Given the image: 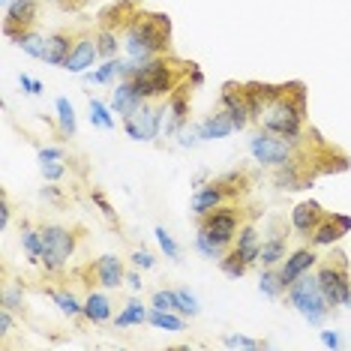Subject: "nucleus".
Returning <instances> with one entry per match:
<instances>
[{"label":"nucleus","instance_id":"22","mask_svg":"<svg viewBox=\"0 0 351 351\" xmlns=\"http://www.w3.org/2000/svg\"><path fill=\"white\" fill-rule=\"evenodd\" d=\"M219 204V193L217 189H202L195 198H193V210L195 213H204V210H210V207H217Z\"/></svg>","mask_w":351,"mask_h":351},{"label":"nucleus","instance_id":"14","mask_svg":"<svg viewBox=\"0 0 351 351\" xmlns=\"http://www.w3.org/2000/svg\"><path fill=\"white\" fill-rule=\"evenodd\" d=\"M231 130H234V123H231L228 114H213L210 121L198 130V135H202V138H226Z\"/></svg>","mask_w":351,"mask_h":351},{"label":"nucleus","instance_id":"11","mask_svg":"<svg viewBox=\"0 0 351 351\" xmlns=\"http://www.w3.org/2000/svg\"><path fill=\"white\" fill-rule=\"evenodd\" d=\"M97 45L90 43V39H84V43H78L73 51H69V58H66V63H63V66L69 69V73H84L87 66H90L93 63V58H97Z\"/></svg>","mask_w":351,"mask_h":351},{"label":"nucleus","instance_id":"5","mask_svg":"<svg viewBox=\"0 0 351 351\" xmlns=\"http://www.w3.org/2000/svg\"><path fill=\"white\" fill-rule=\"evenodd\" d=\"M165 34H169V30H165ZM165 34L162 30H154L150 25L135 27L130 34V54L132 58H147L150 51H156L165 45Z\"/></svg>","mask_w":351,"mask_h":351},{"label":"nucleus","instance_id":"18","mask_svg":"<svg viewBox=\"0 0 351 351\" xmlns=\"http://www.w3.org/2000/svg\"><path fill=\"white\" fill-rule=\"evenodd\" d=\"M10 6V25H25V21H30V15H34V0H12V3H6Z\"/></svg>","mask_w":351,"mask_h":351},{"label":"nucleus","instance_id":"43","mask_svg":"<svg viewBox=\"0 0 351 351\" xmlns=\"http://www.w3.org/2000/svg\"><path fill=\"white\" fill-rule=\"evenodd\" d=\"M99 51H106V54H111V51H114V36H102V45H99Z\"/></svg>","mask_w":351,"mask_h":351},{"label":"nucleus","instance_id":"45","mask_svg":"<svg viewBox=\"0 0 351 351\" xmlns=\"http://www.w3.org/2000/svg\"><path fill=\"white\" fill-rule=\"evenodd\" d=\"M10 327H12V318L6 313H0V333H10Z\"/></svg>","mask_w":351,"mask_h":351},{"label":"nucleus","instance_id":"38","mask_svg":"<svg viewBox=\"0 0 351 351\" xmlns=\"http://www.w3.org/2000/svg\"><path fill=\"white\" fill-rule=\"evenodd\" d=\"M43 174L49 180H58L63 174V162H58V159H51V162H43Z\"/></svg>","mask_w":351,"mask_h":351},{"label":"nucleus","instance_id":"19","mask_svg":"<svg viewBox=\"0 0 351 351\" xmlns=\"http://www.w3.org/2000/svg\"><path fill=\"white\" fill-rule=\"evenodd\" d=\"M150 324L159 327V330H183V322L174 318L169 309H154V313H150Z\"/></svg>","mask_w":351,"mask_h":351},{"label":"nucleus","instance_id":"42","mask_svg":"<svg viewBox=\"0 0 351 351\" xmlns=\"http://www.w3.org/2000/svg\"><path fill=\"white\" fill-rule=\"evenodd\" d=\"M132 261H135L138 267H154V255H150V252H135Z\"/></svg>","mask_w":351,"mask_h":351},{"label":"nucleus","instance_id":"39","mask_svg":"<svg viewBox=\"0 0 351 351\" xmlns=\"http://www.w3.org/2000/svg\"><path fill=\"white\" fill-rule=\"evenodd\" d=\"M226 346L228 348H258V342L246 339V337H226Z\"/></svg>","mask_w":351,"mask_h":351},{"label":"nucleus","instance_id":"51","mask_svg":"<svg viewBox=\"0 0 351 351\" xmlns=\"http://www.w3.org/2000/svg\"><path fill=\"white\" fill-rule=\"evenodd\" d=\"M3 3H12V0H3Z\"/></svg>","mask_w":351,"mask_h":351},{"label":"nucleus","instance_id":"12","mask_svg":"<svg viewBox=\"0 0 351 351\" xmlns=\"http://www.w3.org/2000/svg\"><path fill=\"white\" fill-rule=\"evenodd\" d=\"M313 261H315V255H313V252H298V255H291L289 265H285V270L279 274V279H282V285H291L294 279H298V276L303 274V270L313 265Z\"/></svg>","mask_w":351,"mask_h":351},{"label":"nucleus","instance_id":"13","mask_svg":"<svg viewBox=\"0 0 351 351\" xmlns=\"http://www.w3.org/2000/svg\"><path fill=\"white\" fill-rule=\"evenodd\" d=\"M222 99H226V106H228V117H231V123H234L237 130H243V126H246V114H250L246 102H243L241 97H237V93L231 90V87H228L226 93H222Z\"/></svg>","mask_w":351,"mask_h":351},{"label":"nucleus","instance_id":"9","mask_svg":"<svg viewBox=\"0 0 351 351\" xmlns=\"http://www.w3.org/2000/svg\"><path fill=\"white\" fill-rule=\"evenodd\" d=\"M138 108H141V93H138V87H135V82L117 84V90H114V111L117 114L132 117Z\"/></svg>","mask_w":351,"mask_h":351},{"label":"nucleus","instance_id":"8","mask_svg":"<svg viewBox=\"0 0 351 351\" xmlns=\"http://www.w3.org/2000/svg\"><path fill=\"white\" fill-rule=\"evenodd\" d=\"M126 132H130V138H135V141H150L156 135V114L141 108V114L126 117Z\"/></svg>","mask_w":351,"mask_h":351},{"label":"nucleus","instance_id":"17","mask_svg":"<svg viewBox=\"0 0 351 351\" xmlns=\"http://www.w3.org/2000/svg\"><path fill=\"white\" fill-rule=\"evenodd\" d=\"M84 313H87V318H90V322H106L108 318V300L102 298V294H90V298H87V303H84Z\"/></svg>","mask_w":351,"mask_h":351},{"label":"nucleus","instance_id":"20","mask_svg":"<svg viewBox=\"0 0 351 351\" xmlns=\"http://www.w3.org/2000/svg\"><path fill=\"white\" fill-rule=\"evenodd\" d=\"M315 213H318L315 204H300V207H294V217H291L294 228H298V231H309V226L315 222Z\"/></svg>","mask_w":351,"mask_h":351},{"label":"nucleus","instance_id":"26","mask_svg":"<svg viewBox=\"0 0 351 351\" xmlns=\"http://www.w3.org/2000/svg\"><path fill=\"white\" fill-rule=\"evenodd\" d=\"M90 121L97 126H102V130H111V126H114V121L108 117V111H106V106H102L99 99L90 102Z\"/></svg>","mask_w":351,"mask_h":351},{"label":"nucleus","instance_id":"49","mask_svg":"<svg viewBox=\"0 0 351 351\" xmlns=\"http://www.w3.org/2000/svg\"><path fill=\"white\" fill-rule=\"evenodd\" d=\"M339 228L348 231V228H351V219H348V217H339Z\"/></svg>","mask_w":351,"mask_h":351},{"label":"nucleus","instance_id":"46","mask_svg":"<svg viewBox=\"0 0 351 351\" xmlns=\"http://www.w3.org/2000/svg\"><path fill=\"white\" fill-rule=\"evenodd\" d=\"M93 202H97V204L102 207V210L108 213V217H111V213H114V210H111V207H108V202H106V198H102V195H93Z\"/></svg>","mask_w":351,"mask_h":351},{"label":"nucleus","instance_id":"36","mask_svg":"<svg viewBox=\"0 0 351 351\" xmlns=\"http://www.w3.org/2000/svg\"><path fill=\"white\" fill-rule=\"evenodd\" d=\"M337 237H339V228L337 226H322V228H318V234H315V243H333V241H337Z\"/></svg>","mask_w":351,"mask_h":351},{"label":"nucleus","instance_id":"32","mask_svg":"<svg viewBox=\"0 0 351 351\" xmlns=\"http://www.w3.org/2000/svg\"><path fill=\"white\" fill-rule=\"evenodd\" d=\"M156 241H159V246L165 250V255H169V258H178V243L171 241L169 231H165V228H156Z\"/></svg>","mask_w":351,"mask_h":351},{"label":"nucleus","instance_id":"50","mask_svg":"<svg viewBox=\"0 0 351 351\" xmlns=\"http://www.w3.org/2000/svg\"><path fill=\"white\" fill-rule=\"evenodd\" d=\"M348 306H351V289H348Z\"/></svg>","mask_w":351,"mask_h":351},{"label":"nucleus","instance_id":"34","mask_svg":"<svg viewBox=\"0 0 351 351\" xmlns=\"http://www.w3.org/2000/svg\"><path fill=\"white\" fill-rule=\"evenodd\" d=\"M54 303H58V306L63 309V313H66V315H75L78 313V309H82V306H78V300L73 298V294H54Z\"/></svg>","mask_w":351,"mask_h":351},{"label":"nucleus","instance_id":"44","mask_svg":"<svg viewBox=\"0 0 351 351\" xmlns=\"http://www.w3.org/2000/svg\"><path fill=\"white\" fill-rule=\"evenodd\" d=\"M322 342H324V346H339V337H337V333H330V330H324Z\"/></svg>","mask_w":351,"mask_h":351},{"label":"nucleus","instance_id":"23","mask_svg":"<svg viewBox=\"0 0 351 351\" xmlns=\"http://www.w3.org/2000/svg\"><path fill=\"white\" fill-rule=\"evenodd\" d=\"M58 114H60V126L66 130L69 135L75 132V111H73V106H69V99H58Z\"/></svg>","mask_w":351,"mask_h":351},{"label":"nucleus","instance_id":"10","mask_svg":"<svg viewBox=\"0 0 351 351\" xmlns=\"http://www.w3.org/2000/svg\"><path fill=\"white\" fill-rule=\"evenodd\" d=\"M204 231L210 234L213 243L226 246V243L231 241V234H234V217H231V213H213V217L207 219Z\"/></svg>","mask_w":351,"mask_h":351},{"label":"nucleus","instance_id":"16","mask_svg":"<svg viewBox=\"0 0 351 351\" xmlns=\"http://www.w3.org/2000/svg\"><path fill=\"white\" fill-rule=\"evenodd\" d=\"M66 49H69V43L63 36H49L45 39V51H43V60L45 63H54V66H58V63H66Z\"/></svg>","mask_w":351,"mask_h":351},{"label":"nucleus","instance_id":"40","mask_svg":"<svg viewBox=\"0 0 351 351\" xmlns=\"http://www.w3.org/2000/svg\"><path fill=\"white\" fill-rule=\"evenodd\" d=\"M19 82H21V87H25L27 93H43V84H39L36 78H30V75H21Z\"/></svg>","mask_w":351,"mask_h":351},{"label":"nucleus","instance_id":"24","mask_svg":"<svg viewBox=\"0 0 351 351\" xmlns=\"http://www.w3.org/2000/svg\"><path fill=\"white\" fill-rule=\"evenodd\" d=\"M19 45H21V51L30 54V58L43 60V51H45V39L43 36H19Z\"/></svg>","mask_w":351,"mask_h":351},{"label":"nucleus","instance_id":"41","mask_svg":"<svg viewBox=\"0 0 351 351\" xmlns=\"http://www.w3.org/2000/svg\"><path fill=\"white\" fill-rule=\"evenodd\" d=\"M60 156L63 154L58 147H43V150H39V162H51V159H60Z\"/></svg>","mask_w":351,"mask_h":351},{"label":"nucleus","instance_id":"4","mask_svg":"<svg viewBox=\"0 0 351 351\" xmlns=\"http://www.w3.org/2000/svg\"><path fill=\"white\" fill-rule=\"evenodd\" d=\"M171 84V75L162 63H145V66L135 73V87H138L141 97H159L165 93Z\"/></svg>","mask_w":351,"mask_h":351},{"label":"nucleus","instance_id":"30","mask_svg":"<svg viewBox=\"0 0 351 351\" xmlns=\"http://www.w3.org/2000/svg\"><path fill=\"white\" fill-rule=\"evenodd\" d=\"M174 300H178V309H183V313H189V315L198 313V300L189 291H174Z\"/></svg>","mask_w":351,"mask_h":351},{"label":"nucleus","instance_id":"48","mask_svg":"<svg viewBox=\"0 0 351 351\" xmlns=\"http://www.w3.org/2000/svg\"><path fill=\"white\" fill-rule=\"evenodd\" d=\"M0 222H3V226H6V222H10V207H0Z\"/></svg>","mask_w":351,"mask_h":351},{"label":"nucleus","instance_id":"27","mask_svg":"<svg viewBox=\"0 0 351 351\" xmlns=\"http://www.w3.org/2000/svg\"><path fill=\"white\" fill-rule=\"evenodd\" d=\"M282 241H279V237H276V241H270V243H265V246H261V252H258V258L261 261H265V265H274V261L279 258V255H282Z\"/></svg>","mask_w":351,"mask_h":351},{"label":"nucleus","instance_id":"3","mask_svg":"<svg viewBox=\"0 0 351 351\" xmlns=\"http://www.w3.org/2000/svg\"><path fill=\"white\" fill-rule=\"evenodd\" d=\"M73 252V234L63 228H45L43 231V255L39 258L49 267H60Z\"/></svg>","mask_w":351,"mask_h":351},{"label":"nucleus","instance_id":"1","mask_svg":"<svg viewBox=\"0 0 351 351\" xmlns=\"http://www.w3.org/2000/svg\"><path fill=\"white\" fill-rule=\"evenodd\" d=\"M291 303L300 309L306 322L318 324L327 315V298L322 291V282L315 276H298L291 282Z\"/></svg>","mask_w":351,"mask_h":351},{"label":"nucleus","instance_id":"29","mask_svg":"<svg viewBox=\"0 0 351 351\" xmlns=\"http://www.w3.org/2000/svg\"><path fill=\"white\" fill-rule=\"evenodd\" d=\"M198 250H202L207 258H217L222 246H219V243H213V241H210V234H207V231L202 228V231H198Z\"/></svg>","mask_w":351,"mask_h":351},{"label":"nucleus","instance_id":"25","mask_svg":"<svg viewBox=\"0 0 351 351\" xmlns=\"http://www.w3.org/2000/svg\"><path fill=\"white\" fill-rule=\"evenodd\" d=\"M145 322V306L141 303H130V306L123 309V315H117V324L126 327V324H141Z\"/></svg>","mask_w":351,"mask_h":351},{"label":"nucleus","instance_id":"28","mask_svg":"<svg viewBox=\"0 0 351 351\" xmlns=\"http://www.w3.org/2000/svg\"><path fill=\"white\" fill-rule=\"evenodd\" d=\"M126 69H130V66H126V63H121V60H108L106 66H102L99 73H97V75H87V78H93V82H108V78L114 75V73H126Z\"/></svg>","mask_w":351,"mask_h":351},{"label":"nucleus","instance_id":"33","mask_svg":"<svg viewBox=\"0 0 351 351\" xmlns=\"http://www.w3.org/2000/svg\"><path fill=\"white\" fill-rule=\"evenodd\" d=\"M243 265H246V261H243V255H241V252L228 255V258L222 261V267H226V274H228V276H241V274H243Z\"/></svg>","mask_w":351,"mask_h":351},{"label":"nucleus","instance_id":"6","mask_svg":"<svg viewBox=\"0 0 351 351\" xmlns=\"http://www.w3.org/2000/svg\"><path fill=\"white\" fill-rule=\"evenodd\" d=\"M250 150H252V156L258 159V162H267V165H282L285 159H289V147H285V141L267 138V135H255V138L250 141Z\"/></svg>","mask_w":351,"mask_h":351},{"label":"nucleus","instance_id":"7","mask_svg":"<svg viewBox=\"0 0 351 351\" xmlns=\"http://www.w3.org/2000/svg\"><path fill=\"white\" fill-rule=\"evenodd\" d=\"M318 282H322V291H324L327 303H348V282L339 270L324 267L322 274H318Z\"/></svg>","mask_w":351,"mask_h":351},{"label":"nucleus","instance_id":"37","mask_svg":"<svg viewBox=\"0 0 351 351\" xmlns=\"http://www.w3.org/2000/svg\"><path fill=\"white\" fill-rule=\"evenodd\" d=\"M154 306L156 309H171V306H178V300H174L171 291H156L154 294Z\"/></svg>","mask_w":351,"mask_h":351},{"label":"nucleus","instance_id":"15","mask_svg":"<svg viewBox=\"0 0 351 351\" xmlns=\"http://www.w3.org/2000/svg\"><path fill=\"white\" fill-rule=\"evenodd\" d=\"M99 279H102V285H108V289L121 285V279H123L121 258H114V255H106V258L99 261Z\"/></svg>","mask_w":351,"mask_h":351},{"label":"nucleus","instance_id":"31","mask_svg":"<svg viewBox=\"0 0 351 351\" xmlns=\"http://www.w3.org/2000/svg\"><path fill=\"white\" fill-rule=\"evenodd\" d=\"M25 250L34 255V258H39V255H43V234H36V231H25Z\"/></svg>","mask_w":351,"mask_h":351},{"label":"nucleus","instance_id":"2","mask_svg":"<svg viewBox=\"0 0 351 351\" xmlns=\"http://www.w3.org/2000/svg\"><path fill=\"white\" fill-rule=\"evenodd\" d=\"M300 114L303 111L298 106H289V102H282V99H276L274 106H267L265 111H261L267 130L279 132V135H289V138H294L298 130H300Z\"/></svg>","mask_w":351,"mask_h":351},{"label":"nucleus","instance_id":"21","mask_svg":"<svg viewBox=\"0 0 351 351\" xmlns=\"http://www.w3.org/2000/svg\"><path fill=\"white\" fill-rule=\"evenodd\" d=\"M237 252L243 255V261H246V265L258 258V252H261V250H258V246H255V231H252V228H246L243 234H241V243H237Z\"/></svg>","mask_w":351,"mask_h":351},{"label":"nucleus","instance_id":"35","mask_svg":"<svg viewBox=\"0 0 351 351\" xmlns=\"http://www.w3.org/2000/svg\"><path fill=\"white\" fill-rule=\"evenodd\" d=\"M279 285H282V279H276L274 274H265V276H261V294H267V298H276V294H279Z\"/></svg>","mask_w":351,"mask_h":351},{"label":"nucleus","instance_id":"47","mask_svg":"<svg viewBox=\"0 0 351 351\" xmlns=\"http://www.w3.org/2000/svg\"><path fill=\"white\" fill-rule=\"evenodd\" d=\"M126 282H130V289H135V291H138V289H141V279H138V276H135V274H132L130 279H126Z\"/></svg>","mask_w":351,"mask_h":351}]
</instances>
